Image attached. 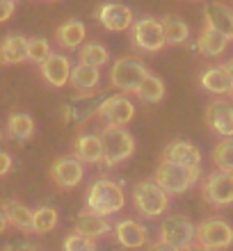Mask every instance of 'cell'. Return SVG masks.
Returning <instances> with one entry per match:
<instances>
[{"instance_id":"obj_1","label":"cell","mask_w":233,"mask_h":251,"mask_svg":"<svg viewBox=\"0 0 233 251\" xmlns=\"http://www.w3.org/2000/svg\"><path fill=\"white\" fill-rule=\"evenodd\" d=\"M85 205L89 212L101 215V217H110L114 212H121L126 205L124 187L112 178H96L87 190Z\"/></svg>"},{"instance_id":"obj_2","label":"cell","mask_w":233,"mask_h":251,"mask_svg":"<svg viewBox=\"0 0 233 251\" xmlns=\"http://www.w3.org/2000/svg\"><path fill=\"white\" fill-rule=\"evenodd\" d=\"M99 135L103 142V167H117L135 153V137L126 128L105 126Z\"/></svg>"},{"instance_id":"obj_3","label":"cell","mask_w":233,"mask_h":251,"mask_svg":"<svg viewBox=\"0 0 233 251\" xmlns=\"http://www.w3.org/2000/svg\"><path fill=\"white\" fill-rule=\"evenodd\" d=\"M149 69L144 66V62L137 57H119L114 60L112 69H110V85L114 89H119L121 94H137L140 85L147 80Z\"/></svg>"},{"instance_id":"obj_4","label":"cell","mask_w":233,"mask_h":251,"mask_svg":"<svg viewBox=\"0 0 233 251\" xmlns=\"http://www.w3.org/2000/svg\"><path fill=\"white\" fill-rule=\"evenodd\" d=\"M133 205L142 217H160L169 205V194L155 180H137L133 185Z\"/></svg>"},{"instance_id":"obj_5","label":"cell","mask_w":233,"mask_h":251,"mask_svg":"<svg viewBox=\"0 0 233 251\" xmlns=\"http://www.w3.org/2000/svg\"><path fill=\"white\" fill-rule=\"evenodd\" d=\"M199 174H201V169H187V167H181V165H174V162L162 160L158 165V169H155L154 180L169 197H174V194H183V192L190 190L199 180Z\"/></svg>"},{"instance_id":"obj_6","label":"cell","mask_w":233,"mask_h":251,"mask_svg":"<svg viewBox=\"0 0 233 251\" xmlns=\"http://www.w3.org/2000/svg\"><path fill=\"white\" fill-rule=\"evenodd\" d=\"M165 245L174 247L179 251H185L197 242V226L185 215H169L160 224V238Z\"/></svg>"},{"instance_id":"obj_7","label":"cell","mask_w":233,"mask_h":251,"mask_svg":"<svg viewBox=\"0 0 233 251\" xmlns=\"http://www.w3.org/2000/svg\"><path fill=\"white\" fill-rule=\"evenodd\" d=\"M130 44L142 53H158L167 46L165 30L158 19H137L128 30Z\"/></svg>"},{"instance_id":"obj_8","label":"cell","mask_w":233,"mask_h":251,"mask_svg":"<svg viewBox=\"0 0 233 251\" xmlns=\"http://www.w3.org/2000/svg\"><path fill=\"white\" fill-rule=\"evenodd\" d=\"M197 242L210 251H222L233 245V226L222 217H208L197 226Z\"/></svg>"},{"instance_id":"obj_9","label":"cell","mask_w":233,"mask_h":251,"mask_svg":"<svg viewBox=\"0 0 233 251\" xmlns=\"http://www.w3.org/2000/svg\"><path fill=\"white\" fill-rule=\"evenodd\" d=\"M201 197L206 199V203H210L213 208H227V205H231L233 203V174L220 172V169L208 174L204 185H201Z\"/></svg>"},{"instance_id":"obj_10","label":"cell","mask_w":233,"mask_h":251,"mask_svg":"<svg viewBox=\"0 0 233 251\" xmlns=\"http://www.w3.org/2000/svg\"><path fill=\"white\" fill-rule=\"evenodd\" d=\"M101 119L105 121V126H117V128H126L130 121L135 119V105L130 103L128 94H112L107 96L99 107V114Z\"/></svg>"},{"instance_id":"obj_11","label":"cell","mask_w":233,"mask_h":251,"mask_svg":"<svg viewBox=\"0 0 233 251\" xmlns=\"http://www.w3.org/2000/svg\"><path fill=\"white\" fill-rule=\"evenodd\" d=\"M96 21L101 25L110 30V32H128L135 23L133 9L121 2H103V5L96 9Z\"/></svg>"},{"instance_id":"obj_12","label":"cell","mask_w":233,"mask_h":251,"mask_svg":"<svg viewBox=\"0 0 233 251\" xmlns=\"http://www.w3.org/2000/svg\"><path fill=\"white\" fill-rule=\"evenodd\" d=\"M51 178L62 190H74L85 178V165L76 155H62L51 167Z\"/></svg>"},{"instance_id":"obj_13","label":"cell","mask_w":233,"mask_h":251,"mask_svg":"<svg viewBox=\"0 0 233 251\" xmlns=\"http://www.w3.org/2000/svg\"><path fill=\"white\" fill-rule=\"evenodd\" d=\"M206 124L222 139H231L233 137V100L215 99L206 107Z\"/></svg>"},{"instance_id":"obj_14","label":"cell","mask_w":233,"mask_h":251,"mask_svg":"<svg viewBox=\"0 0 233 251\" xmlns=\"http://www.w3.org/2000/svg\"><path fill=\"white\" fill-rule=\"evenodd\" d=\"M105 99H107L105 94L92 96V99H89V94H78L76 99H71L67 105L62 107V117H64L67 124H82V121H87L89 117L99 114V107Z\"/></svg>"},{"instance_id":"obj_15","label":"cell","mask_w":233,"mask_h":251,"mask_svg":"<svg viewBox=\"0 0 233 251\" xmlns=\"http://www.w3.org/2000/svg\"><path fill=\"white\" fill-rule=\"evenodd\" d=\"M162 160L167 162H174V165L187 167V169H201V151L192 142H185V139H174L165 146L162 151Z\"/></svg>"},{"instance_id":"obj_16","label":"cell","mask_w":233,"mask_h":251,"mask_svg":"<svg viewBox=\"0 0 233 251\" xmlns=\"http://www.w3.org/2000/svg\"><path fill=\"white\" fill-rule=\"evenodd\" d=\"M114 240L119 242L124 249H142L147 245L149 233L144 228V224H140L137 219H119L112 226Z\"/></svg>"},{"instance_id":"obj_17","label":"cell","mask_w":233,"mask_h":251,"mask_svg":"<svg viewBox=\"0 0 233 251\" xmlns=\"http://www.w3.org/2000/svg\"><path fill=\"white\" fill-rule=\"evenodd\" d=\"M41 78L46 80L51 87H64L71 82V71H74V64L67 55L62 53H53L44 64L39 66Z\"/></svg>"},{"instance_id":"obj_18","label":"cell","mask_w":233,"mask_h":251,"mask_svg":"<svg viewBox=\"0 0 233 251\" xmlns=\"http://www.w3.org/2000/svg\"><path fill=\"white\" fill-rule=\"evenodd\" d=\"M204 27H210L215 32L224 34L229 41H233V9L224 2H210L204 9Z\"/></svg>"},{"instance_id":"obj_19","label":"cell","mask_w":233,"mask_h":251,"mask_svg":"<svg viewBox=\"0 0 233 251\" xmlns=\"http://www.w3.org/2000/svg\"><path fill=\"white\" fill-rule=\"evenodd\" d=\"M74 155L82 165H101L103 162V142L99 132H80L74 142Z\"/></svg>"},{"instance_id":"obj_20","label":"cell","mask_w":233,"mask_h":251,"mask_svg":"<svg viewBox=\"0 0 233 251\" xmlns=\"http://www.w3.org/2000/svg\"><path fill=\"white\" fill-rule=\"evenodd\" d=\"M85 37H87V27L82 21L78 19H69L64 21L57 30H55V41L67 50H76V48L85 46Z\"/></svg>"},{"instance_id":"obj_21","label":"cell","mask_w":233,"mask_h":251,"mask_svg":"<svg viewBox=\"0 0 233 251\" xmlns=\"http://www.w3.org/2000/svg\"><path fill=\"white\" fill-rule=\"evenodd\" d=\"M110 231H112L110 222H107L105 217L94 215V212H89V210L80 212L78 217H76V222H74V233L85 235V238H92V240L101 238V235H107Z\"/></svg>"},{"instance_id":"obj_22","label":"cell","mask_w":233,"mask_h":251,"mask_svg":"<svg viewBox=\"0 0 233 251\" xmlns=\"http://www.w3.org/2000/svg\"><path fill=\"white\" fill-rule=\"evenodd\" d=\"M199 82H201V87H204L206 92L215 94V96H229V92H231V87H233V80H231V75L227 73L224 64L208 66L206 71L199 75Z\"/></svg>"},{"instance_id":"obj_23","label":"cell","mask_w":233,"mask_h":251,"mask_svg":"<svg viewBox=\"0 0 233 251\" xmlns=\"http://www.w3.org/2000/svg\"><path fill=\"white\" fill-rule=\"evenodd\" d=\"M0 208H2V212L7 215L9 226L19 228V231H26V233L32 231V226H34V210H30L27 205L19 203V201H5Z\"/></svg>"},{"instance_id":"obj_24","label":"cell","mask_w":233,"mask_h":251,"mask_svg":"<svg viewBox=\"0 0 233 251\" xmlns=\"http://www.w3.org/2000/svg\"><path fill=\"white\" fill-rule=\"evenodd\" d=\"M71 85H74L80 94L94 92V89L101 85V69L78 62V64L74 66V71H71Z\"/></svg>"},{"instance_id":"obj_25","label":"cell","mask_w":233,"mask_h":251,"mask_svg":"<svg viewBox=\"0 0 233 251\" xmlns=\"http://www.w3.org/2000/svg\"><path fill=\"white\" fill-rule=\"evenodd\" d=\"M229 46V39L224 34L215 32L210 27H204V32L199 34V41H197V50H199L204 57H220Z\"/></svg>"},{"instance_id":"obj_26","label":"cell","mask_w":233,"mask_h":251,"mask_svg":"<svg viewBox=\"0 0 233 251\" xmlns=\"http://www.w3.org/2000/svg\"><path fill=\"white\" fill-rule=\"evenodd\" d=\"M7 135L16 142H26L34 135V119L26 112H12L7 119Z\"/></svg>"},{"instance_id":"obj_27","label":"cell","mask_w":233,"mask_h":251,"mask_svg":"<svg viewBox=\"0 0 233 251\" xmlns=\"http://www.w3.org/2000/svg\"><path fill=\"white\" fill-rule=\"evenodd\" d=\"M2 50H5L7 64H21L27 60V39L23 34H9L2 39Z\"/></svg>"},{"instance_id":"obj_28","label":"cell","mask_w":233,"mask_h":251,"mask_svg":"<svg viewBox=\"0 0 233 251\" xmlns=\"http://www.w3.org/2000/svg\"><path fill=\"white\" fill-rule=\"evenodd\" d=\"M78 62H82V64H87V66H96V69H101V66H105L107 62H110V53H107V48L103 46V44H99V41H89V44H85V46H80Z\"/></svg>"},{"instance_id":"obj_29","label":"cell","mask_w":233,"mask_h":251,"mask_svg":"<svg viewBox=\"0 0 233 251\" xmlns=\"http://www.w3.org/2000/svg\"><path fill=\"white\" fill-rule=\"evenodd\" d=\"M162 30H165V39L167 44L172 46H179V44H185L187 37H190V27H187L185 21H181L179 16H162Z\"/></svg>"},{"instance_id":"obj_30","label":"cell","mask_w":233,"mask_h":251,"mask_svg":"<svg viewBox=\"0 0 233 251\" xmlns=\"http://www.w3.org/2000/svg\"><path fill=\"white\" fill-rule=\"evenodd\" d=\"M135 96L142 100H147V103H158V100H162V96H165V82H162L158 75L149 73L147 80L140 85V89H137Z\"/></svg>"},{"instance_id":"obj_31","label":"cell","mask_w":233,"mask_h":251,"mask_svg":"<svg viewBox=\"0 0 233 251\" xmlns=\"http://www.w3.org/2000/svg\"><path fill=\"white\" fill-rule=\"evenodd\" d=\"M57 226V210L51 208V205H41L34 210V226H32V233H51Z\"/></svg>"},{"instance_id":"obj_32","label":"cell","mask_w":233,"mask_h":251,"mask_svg":"<svg viewBox=\"0 0 233 251\" xmlns=\"http://www.w3.org/2000/svg\"><path fill=\"white\" fill-rule=\"evenodd\" d=\"M213 162L220 172L233 174V139H222L213 149Z\"/></svg>"},{"instance_id":"obj_33","label":"cell","mask_w":233,"mask_h":251,"mask_svg":"<svg viewBox=\"0 0 233 251\" xmlns=\"http://www.w3.org/2000/svg\"><path fill=\"white\" fill-rule=\"evenodd\" d=\"M51 55H53V50H51L48 39H44V37H32V39H27V60L30 62L41 66Z\"/></svg>"},{"instance_id":"obj_34","label":"cell","mask_w":233,"mask_h":251,"mask_svg":"<svg viewBox=\"0 0 233 251\" xmlns=\"http://www.w3.org/2000/svg\"><path fill=\"white\" fill-rule=\"evenodd\" d=\"M62 251H99V247H96V240L78 235V233H71V235L64 238Z\"/></svg>"},{"instance_id":"obj_35","label":"cell","mask_w":233,"mask_h":251,"mask_svg":"<svg viewBox=\"0 0 233 251\" xmlns=\"http://www.w3.org/2000/svg\"><path fill=\"white\" fill-rule=\"evenodd\" d=\"M2 251H44L37 242H27V240H23V242H12V245H5L2 247Z\"/></svg>"},{"instance_id":"obj_36","label":"cell","mask_w":233,"mask_h":251,"mask_svg":"<svg viewBox=\"0 0 233 251\" xmlns=\"http://www.w3.org/2000/svg\"><path fill=\"white\" fill-rule=\"evenodd\" d=\"M14 9H16V2L14 0H0V23H5L14 16Z\"/></svg>"},{"instance_id":"obj_37","label":"cell","mask_w":233,"mask_h":251,"mask_svg":"<svg viewBox=\"0 0 233 251\" xmlns=\"http://www.w3.org/2000/svg\"><path fill=\"white\" fill-rule=\"evenodd\" d=\"M9 169H12V155L7 151H0V176L9 174Z\"/></svg>"},{"instance_id":"obj_38","label":"cell","mask_w":233,"mask_h":251,"mask_svg":"<svg viewBox=\"0 0 233 251\" xmlns=\"http://www.w3.org/2000/svg\"><path fill=\"white\" fill-rule=\"evenodd\" d=\"M147 251H179V249H174V247L165 245L162 240H158V242H154V245H149Z\"/></svg>"},{"instance_id":"obj_39","label":"cell","mask_w":233,"mask_h":251,"mask_svg":"<svg viewBox=\"0 0 233 251\" xmlns=\"http://www.w3.org/2000/svg\"><path fill=\"white\" fill-rule=\"evenodd\" d=\"M7 226H9V222H7V215L2 212V208H0V235L7 231Z\"/></svg>"},{"instance_id":"obj_40","label":"cell","mask_w":233,"mask_h":251,"mask_svg":"<svg viewBox=\"0 0 233 251\" xmlns=\"http://www.w3.org/2000/svg\"><path fill=\"white\" fill-rule=\"evenodd\" d=\"M185 251H210V249H206V247L199 245V242H194V245H192V247H187Z\"/></svg>"},{"instance_id":"obj_41","label":"cell","mask_w":233,"mask_h":251,"mask_svg":"<svg viewBox=\"0 0 233 251\" xmlns=\"http://www.w3.org/2000/svg\"><path fill=\"white\" fill-rule=\"evenodd\" d=\"M224 69H227V73L231 75V80H233V57H231V60L224 62Z\"/></svg>"},{"instance_id":"obj_42","label":"cell","mask_w":233,"mask_h":251,"mask_svg":"<svg viewBox=\"0 0 233 251\" xmlns=\"http://www.w3.org/2000/svg\"><path fill=\"white\" fill-rule=\"evenodd\" d=\"M7 64V57H5V50H2V46H0V66Z\"/></svg>"},{"instance_id":"obj_43","label":"cell","mask_w":233,"mask_h":251,"mask_svg":"<svg viewBox=\"0 0 233 251\" xmlns=\"http://www.w3.org/2000/svg\"><path fill=\"white\" fill-rule=\"evenodd\" d=\"M229 99H231V100H233V87H231V92H229Z\"/></svg>"},{"instance_id":"obj_44","label":"cell","mask_w":233,"mask_h":251,"mask_svg":"<svg viewBox=\"0 0 233 251\" xmlns=\"http://www.w3.org/2000/svg\"><path fill=\"white\" fill-rule=\"evenodd\" d=\"M0 142H2V128H0Z\"/></svg>"},{"instance_id":"obj_45","label":"cell","mask_w":233,"mask_h":251,"mask_svg":"<svg viewBox=\"0 0 233 251\" xmlns=\"http://www.w3.org/2000/svg\"><path fill=\"white\" fill-rule=\"evenodd\" d=\"M48 2H57V0H48Z\"/></svg>"},{"instance_id":"obj_46","label":"cell","mask_w":233,"mask_h":251,"mask_svg":"<svg viewBox=\"0 0 233 251\" xmlns=\"http://www.w3.org/2000/svg\"><path fill=\"white\" fill-rule=\"evenodd\" d=\"M14 2H16V0H14Z\"/></svg>"}]
</instances>
